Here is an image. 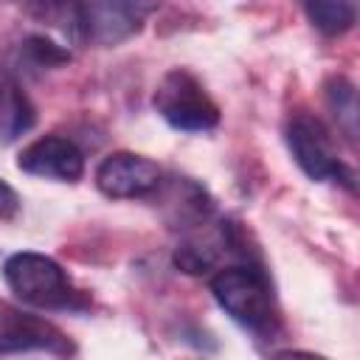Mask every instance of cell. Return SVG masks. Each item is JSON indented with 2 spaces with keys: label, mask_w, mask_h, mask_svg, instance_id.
<instances>
[{
  "label": "cell",
  "mask_w": 360,
  "mask_h": 360,
  "mask_svg": "<svg viewBox=\"0 0 360 360\" xmlns=\"http://www.w3.org/2000/svg\"><path fill=\"white\" fill-rule=\"evenodd\" d=\"M3 278L8 290L39 309H73L79 304V292L73 290L68 273L45 253L20 250L11 253L3 264Z\"/></svg>",
  "instance_id": "obj_2"
},
{
  "label": "cell",
  "mask_w": 360,
  "mask_h": 360,
  "mask_svg": "<svg viewBox=\"0 0 360 360\" xmlns=\"http://www.w3.org/2000/svg\"><path fill=\"white\" fill-rule=\"evenodd\" d=\"M0 352H51V354H68L73 352L70 340L59 326H53L45 318L28 315L11 304L0 301Z\"/></svg>",
  "instance_id": "obj_7"
},
{
  "label": "cell",
  "mask_w": 360,
  "mask_h": 360,
  "mask_svg": "<svg viewBox=\"0 0 360 360\" xmlns=\"http://www.w3.org/2000/svg\"><path fill=\"white\" fill-rule=\"evenodd\" d=\"M17 211H20V197H17V191H14L6 180H0V219H14Z\"/></svg>",
  "instance_id": "obj_15"
},
{
  "label": "cell",
  "mask_w": 360,
  "mask_h": 360,
  "mask_svg": "<svg viewBox=\"0 0 360 360\" xmlns=\"http://www.w3.org/2000/svg\"><path fill=\"white\" fill-rule=\"evenodd\" d=\"M28 14L39 25L62 34L68 42L87 39V34H84V3L82 0H28Z\"/></svg>",
  "instance_id": "obj_9"
},
{
  "label": "cell",
  "mask_w": 360,
  "mask_h": 360,
  "mask_svg": "<svg viewBox=\"0 0 360 360\" xmlns=\"http://www.w3.org/2000/svg\"><path fill=\"white\" fill-rule=\"evenodd\" d=\"M323 98L326 107L332 110L338 127L343 129V135L354 143L357 141V90L346 76H332L323 84Z\"/></svg>",
  "instance_id": "obj_12"
},
{
  "label": "cell",
  "mask_w": 360,
  "mask_h": 360,
  "mask_svg": "<svg viewBox=\"0 0 360 360\" xmlns=\"http://www.w3.org/2000/svg\"><path fill=\"white\" fill-rule=\"evenodd\" d=\"M96 186L112 200L149 197L163 186V172L155 160L135 152H112L96 169Z\"/></svg>",
  "instance_id": "obj_6"
},
{
  "label": "cell",
  "mask_w": 360,
  "mask_h": 360,
  "mask_svg": "<svg viewBox=\"0 0 360 360\" xmlns=\"http://www.w3.org/2000/svg\"><path fill=\"white\" fill-rule=\"evenodd\" d=\"M211 295L225 309V315L248 332L264 335L273 329L276 307L264 270L253 264L225 267L211 278Z\"/></svg>",
  "instance_id": "obj_1"
},
{
  "label": "cell",
  "mask_w": 360,
  "mask_h": 360,
  "mask_svg": "<svg viewBox=\"0 0 360 360\" xmlns=\"http://www.w3.org/2000/svg\"><path fill=\"white\" fill-rule=\"evenodd\" d=\"M169 200H172L169 222L177 228H191V225L205 222L211 208H214L205 188L191 183L188 177H177V183L169 188Z\"/></svg>",
  "instance_id": "obj_10"
},
{
  "label": "cell",
  "mask_w": 360,
  "mask_h": 360,
  "mask_svg": "<svg viewBox=\"0 0 360 360\" xmlns=\"http://www.w3.org/2000/svg\"><path fill=\"white\" fill-rule=\"evenodd\" d=\"M152 101L160 118L180 132H208L219 124V107L205 93L202 82L183 68H174L160 79Z\"/></svg>",
  "instance_id": "obj_3"
},
{
  "label": "cell",
  "mask_w": 360,
  "mask_h": 360,
  "mask_svg": "<svg viewBox=\"0 0 360 360\" xmlns=\"http://www.w3.org/2000/svg\"><path fill=\"white\" fill-rule=\"evenodd\" d=\"M20 56H22L31 68H39V70L70 62V51H68V48L56 45V42L48 39V37H39V34L28 37L25 42H20Z\"/></svg>",
  "instance_id": "obj_14"
},
{
  "label": "cell",
  "mask_w": 360,
  "mask_h": 360,
  "mask_svg": "<svg viewBox=\"0 0 360 360\" xmlns=\"http://www.w3.org/2000/svg\"><path fill=\"white\" fill-rule=\"evenodd\" d=\"M219 248H225V231L219 233V239H186L174 250V264L188 276H202L217 267Z\"/></svg>",
  "instance_id": "obj_13"
},
{
  "label": "cell",
  "mask_w": 360,
  "mask_h": 360,
  "mask_svg": "<svg viewBox=\"0 0 360 360\" xmlns=\"http://www.w3.org/2000/svg\"><path fill=\"white\" fill-rule=\"evenodd\" d=\"M158 0H90L84 3V34L101 48L132 39L155 14Z\"/></svg>",
  "instance_id": "obj_5"
},
{
  "label": "cell",
  "mask_w": 360,
  "mask_h": 360,
  "mask_svg": "<svg viewBox=\"0 0 360 360\" xmlns=\"http://www.w3.org/2000/svg\"><path fill=\"white\" fill-rule=\"evenodd\" d=\"M284 138H287L292 160L309 180H318V183L338 180V183H346L349 188H354V183H352L354 177L346 169V163L338 158V146L321 118H315L309 112L290 115V121L284 127Z\"/></svg>",
  "instance_id": "obj_4"
},
{
  "label": "cell",
  "mask_w": 360,
  "mask_h": 360,
  "mask_svg": "<svg viewBox=\"0 0 360 360\" xmlns=\"http://www.w3.org/2000/svg\"><path fill=\"white\" fill-rule=\"evenodd\" d=\"M17 169L34 177H45V180L76 183L84 174V155L68 138L42 135L17 155Z\"/></svg>",
  "instance_id": "obj_8"
},
{
  "label": "cell",
  "mask_w": 360,
  "mask_h": 360,
  "mask_svg": "<svg viewBox=\"0 0 360 360\" xmlns=\"http://www.w3.org/2000/svg\"><path fill=\"white\" fill-rule=\"evenodd\" d=\"M309 22L326 34L340 37L357 22V0H304Z\"/></svg>",
  "instance_id": "obj_11"
}]
</instances>
